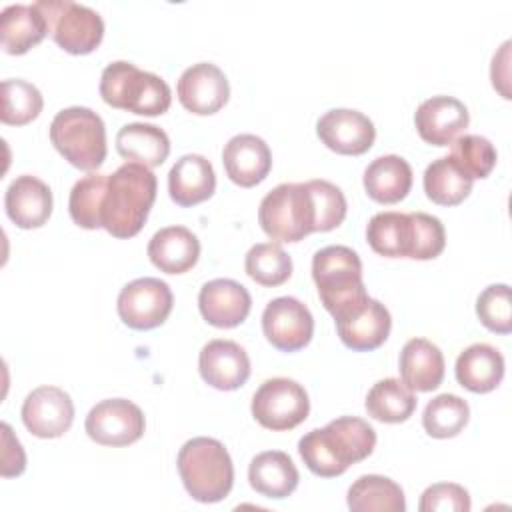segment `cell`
<instances>
[{
  "label": "cell",
  "instance_id": "cell-17",
  "mask_svg": "<svg viewBox=\"0 0 512 512\" xmlns=\"http://www.w3.org/2000/svg\"><path fill=\"white\" fill-rule=\"evenodd\" d=\"M470 122L468 108L454 96H432L416 108L414 124L420 138L434 146L452 144Z\"/></svg>",
  "mask_w": 512,
  "mask_h": 512
},
{
  "label": "cell",
  "instance_id": "cell-23",
  "mask_svg": "<svg viewBox=\"0 0 512 512\" xmlns=\"http://www.w3.org/2000/svg\"><path fill=\"white\" fill-rule=\"evenodd\" d=\"M216 190V174L200 154H184L168 172V192L178 206H194L208 200Z\"/></svg>",
  "mask_w": 512,
  "mask_h": 512
},
{
  "label": "cell",
  "instance_id": "cell-36",
  "mask_svg": "<svg viewBox=\"0 0 512 512\" xmlns=\"http://www.w3.org/2000/svg\"><path fill=\"white\" fill-rule=\"evenodd\" d=\"M108 184V174H86L80 178L68 198V212L74 224L86 230H96L102 228L100 220V210H102V200Z\"/></svg>",
  "mask_w": 512,
  "mask_h": 512
},
{
  "label": "cell",
  "instance_id": "cell-33",
  "mask_svg": "<svg viewBox=\"0 0 512 512\" xmlns=\"http://www.w3.org/2000/svg\"><path fill=\"white\" fill-rule=\"evenodd\" d=\"M416 396L414 392L398 378H384L378 380L368 396H366V412L374 420L386 424H398L412 416L416 410Z\"/></svg>",
  "mask_w": 512,
  "mask_h": 512
},
{
  "label": "cell",
  "instance_id": "cell-26",
  "mask_svg": "<svg viewBox=\"0 0 512 512\" xmlns=\"http://www.w3.org/2000/svg\"><path fill=\"white\" fill-rule=\"evenodd\" d=\"M248 480L258 494L282 500L296 490L300 474L286 452L266 450L252 458L248 466Z\"/></svg>",
  "mask_w": 512,
  "mask_h": 512
},
{
  "label": "cell",
  "instance_id": "cell-38",
  "mask_svg": "<svg viewBox=\"0 0 512 512\" xmlns=\"http://www.w3.org/2000/svg\"><path fill=\"white\" fill-rule=\"evenodd\" d=\"M472 180L486 178L496 166L494 144L480 134H464L452 142L448 154Z\"/></svg>",
  "mask_w": 512,
  "mask_h": 512
},
{
  "label": "cell",
  "instance_id": "cell-2",
  "mask_svg": "<svg viewBox=\"0 0 512 512\" xmlns=\"http://www.w3.org/2000/svg\"><path fill=\"white\" fill-rule=\"evenodd\" d=\"M156 176L150 168L126 162L108 174L102 200V228L116 238L136 236L156 200Z\"/></svg>",
  "mask_w": 512,
  "mask_h": 512
},
{
  "label": "cell",
  "instance_id": "cell-39",
  "mask_svg": "<svg viewBox=\"0 0 512 512\" xmlns=\"http://www.w3.org/2000/svg\"><path fill=\"white\" fill-rule=\"evenodd\" d=\"M306 186L310 190L314 214H316L314 232H328L340 226L342 220L346 218V208H348L342 190L336 184L322 178L308 180Z\"/></svg>",
  "mask_w": 512,
  "mask_h": 512
},
{
  "label": "cell",
  "instance_id": "cell-21",
  "mask_svg": "<svg viewBox=\"0 0 512 512\" xmlns=\"http://www.w3.org/2000/svg\"><path fill=\"white\" fill-rule=\"evenodd\" d=\"M392 328V318L388 308L370 298L360 310L354 314L336 320V330L344 346L356 350V352H368L380 348Z\"/></svg>",
  "mask_w": 512,
  "mask_h": 512
},
{
  "label": "cell",
  "instance_id": "cell-24",
  "mask_svg": "<svg viewBox=\"0 0 512 512\" xmlns=\"http://www.w3.org/2000/svg\"><path fill=\"white\" fill-rule=\"evenodd\" d=\"M400 376L412 392H430L442 384L444 356L426 338H410L400 352Z\"/></svg>",
  "mask_w": 512,
  "mask_h": 512
},
{
  "label": "cell",
  "instance_id": "cell-40",
  "mask_svg": "<svg viewBox=\"0 0 512 512\" xmlns=\"http://www.w3.org/2000/svg\"><path fill=\"white\" fill-rule=\"evenodd\" d=\"M476 314L480 322L496 332L508 334L512 330V304L508 284H490L476 300Z\"/></svg>",
  "mask_w": 512,
  "mask_h": 512
},
{
  "label": "cell",
  "instance_id": "cell-16",
  "mask_svg": "<svg viewBox=\"0 0 512 512\" xmlns=\"http://www.w3.org/2000/svg\"><path fill=\"white\" fill-rule=\"evenodd\" d=\"M198 370L202 380L212 388L236 390L250 376V358L238 342L216 338L200 350Z\"/></svg>",
  "mask_w": 512,
  "mask_h": 512
},
{
  "label": "cell",
  "instance_id": "cell-44",
  "mask_svg": "<svg viewBox=\"0 0 512 512\" xmlns=\"http://www.w3.org/2000/svg\"><path fill=\"white\" fill-rule=\"evenodd\" d=\"M508 48H510V42H504L500 52L494 54L492 58V68H490V76H492V84L494 88H498V92L504 96V98H510V92H508Z\"/></svg>",
  "mask_w": 512,
  "mask_h": 512
},
{
  "label": "cell",
  "instance_id": "cell-25",
  "mask_svg": "<svg viewBox=\"0 0 512 512\" xmlns=\"http://www.w3.org/2000/svg\"><path fill=\"white\" fill-rule=\"evenodd\" d=\"M454 370L456 380L462 388L484 394L492 392L502 382L504 358L494 346L486 342H476L460 352Z\"/></svg>",
  "mask_w": 512,
  "mask_h": 512
},
{
  "label": "cell",
  "instance_id": "cell-34",
  "mask_svg": "<svg viewBox=\"0 0 512 512\" xmlns=\"http://www.w3.org/2000/svg\"><path fill=\"white\" fill-rule=\"evenodd\" d=\"M244 270L262 286H280L292 276V258L278 242H260L246 252Z\"/></svg>",
  "mask_w": 512,
  "mask_h": 512
},
{
  "label": "cell",
  "instance_id": "cell-20",
  "mask_svg": "<svg viewBox=\"0 0 512 512\" xmlns=\"http://www.w3.org/2000/svg\"><path fill=\"white\" fill-rule=\"evenodd\" d=\"M8 218L24 230L40 228L52 214V192L46 182L36 176H16L4 196Z\"/></svg>",
  "mask_w": 512,
  "mask_h": 512
},
{
  "label": "cell",
  "instance_id": "cell-31",
  "mask_svg": "<svg viewBox=\"0 0 512 512\" xmlns=\"http://www.w3.org/2000/svg\"><path fill=\"white\" fill-rule=\"evenodd\" d=\"M348 508L354 512H404L406 500L402 488L380 474H366L360 476L348 488Z\"/></svg>",
  "mask_w": 512,
  "mask_h": 512
},
{
  "label": "cell",
  "instance_id": "cell-10",
  "mask_svg": "<svg viewBox=\"0 0 512 512\" xmlns=\"http://www.w3.org/2000/svg\"><path fill=\"white\" fill-rule=\"evenodd\" d=\"M174 296L170 286L152 276L128 282L118 294V316L134 330H152L166 322L172 312Z\"/></svg>",
  "mask_w": 512,
  "mask_h": 512
},
{
  "label": "cell",
  "instance_id": "cell-9",
  "mask_svg": "<svg viewBox=\"0 0 512 512\" xmlns=\"http://www.w3.org/2000/svg\"><path fill=\"white\" fill-rule=\"evenodd\" d=\"M252 416L268 430H292L308 418L310 400L302 384L292 378H270L252 396Z\"/></svg>",
  "mask_w": 512,
  "mask_h": 512
},
{
  "label": "cell",
  "instance_id": "cell-15",
  "mask_svg": "<svg viewBox=\"0 0 512 512\" xmlns=\"http://www.w3.org/2000/svg\"><path fill=\"white\" fill-rule=\"evenodd\" d=\"M318 138L336 154L360 156L368 152L376 138L372 120L352 108L328 110L316 122Z\"/></svg>",
  "mask_w": 512,
  "mask_h": 512
},
{
  "label": "cell",
  "instance_id": "cell-13",
  "mask_svg": "<svg viewBox=\"0 0 512 512\" xmlns=\"http://www.w3.org/2000/svg\"><path fill=\"white\" fill-rule=\"evenodd\" d=\"M22 422L38 438H58L70 430L74 404L58 386H38L22 402Z\"/></svg>",
  "mask_w": 512,
  "mask_h": 512
},
{
  "label": "cell",
  "instance_id": "cell-5",
  "mask_svg": "<svg viewBox=\"0 0 512 512\" xmlns=\"http://www.w3.org/2000/svg\"><path fill=\"white\" fill-rule=\"evenodd\" d=\"M100 96L112 108L142 116L164 114L172 102V92L166 80L140 70L126 60L110 62L102 70Z\"/></svg>",
  "mask_w": 512,
  "mask_h": 512
},
{
  "label": "cell",
  "instance_id": "cell-14",
  "mask_svg": "<svg viewBox=\"0 0 512 512\" xmlns=\"http://www.w3.org/2000/svg\"><path fill=\"white\" fill-rule=\"evenodd\" d=\"M180 104L198 116L218 112L230 98V84L226 74L212 62H198L188 66L178 78Z\"/></svg>",
  "mask_w": 512,
  "mask_h": 512
},
{
  "label": "cell",
  "instance_id": "cell-43",
  "mask_svg": "<svg viewBox=\"0 0 512 512\" xmlns=\"http://www.w3.org/2000/svg\"><path fill=\"white\" fill-rule=\"evenodd\" d=\"M2 466L0 474L4 478L20 476L26 468V454L18 442V438L12 434V428L8 422H2Z\"/></svg>",
  "mask_w": 512,
  "mask_h": 512
},
{
  "label": "cell",
  "instance_id": "cell-35",
  "mask_svg": "<svg viewBox=\"0 0 512 512\" xmlns=\"http://www.w3.org/2000/svg\"><path fill=\"white\" fill-rule=\"evenodd\" d=\"M468 402L456 394H438L432 398L422 414V426L432 438H454L468 424Z\"/></svg>",
  "mask_w": 512,
  "mask_h": 512
},
{
  "label": "cell",
  "instance_id": "cell-19",
  "mask_svg": "<svg viewBox=\"0 0 512 512\" xmlns=\"http://www.w3.org/2000/svg\"><path fill=\"white\" fill-rule=\"evenodd\" d=\"M222 164L234 184L252 188L268 176L272 168V152L260 136L236 134L222 150Z\"/></svg>",
  "mask_w": 512,
  "mask_h": 512
},
{
  "label": "cell",
  "instance_id": "cell-7",
  "mask_svg": "<svg viewBox=\"0 0 512 512\" xmlns=\"http://www.w3.org/2000/svg\"><path fill=\"white\" fill-rule=\"evenodd\" d=\"M258 222L278 242H300L314 232L316 214L306 182H284L272 188L260 202Z\"/></svg>",
  "mask_w": 512,
  "mask_h": 512
},
{
  "label": "cell",
  "instance_id": "cell-37",
  "mask_svg": "<svg viewBox=\"0 0 512 512\" xmlns=\"http://www.w3.org/2000/svg\"><path fill=\"white\" fill-rule=\"evenodd\" d=\"M44 100L40 90L22 80V78H10L2 82V112L0 118L4 124L10 126H24L38 118L42 112Z\"/></svg>",
  "mask_w": 512,
  "mask_h": 512
},
{
  "label": "cell",
  "instance_id": "cell-41",
  "mask_svg": "<svg viewBox=\"0 0 512 512\" xmlns=\"http://www.w3.org/2000/svg\"><path fill=\"white\" fill-rule=\"evenodd\" d=\"M412 216V250L408 258L430 260L440 256L446 246V232L440 218L426 212H410Z\"/></svg>",
  "mask_w": 512,
  "mask_h": 512
},
{
  "label": "cell",
  "instance_id": "cell-28",
  "mask_svg": "<svg viewBox=\"0 0 512 512\" xmlns=\"http://www.w3.org/2000/svg\"><path fill=\"white\" fill-rule=\"evenodd\" d=\"M412 188V168L396 154L374 158L364 170V190L380 204H396Z\"/></svg>",
  "mask_w": 512,
  "mask_h": 512
},
{
  "label": "cell",
  "instance_id": "cell-6",
  "mask_svg": "<svg viewBox=\"0 0 512 512\" xmlns=\"http://www.w3.org/2000/svg\"><path fill=\"white\" fill-rule=\"evenodd\" d=\"M50 142L80 170H98L108 152L104 120L86 106L60 110L50 122Z\"/></svg>",
  "mask_w": 512,
  "mask_h": 512
},
{
  "label": "cell",
  "instance_id": "cell-8",
  "mask_svg": "<svg viewBox=\"0 0 512 512\" xmlns=\"http://www.w3.org/2000/svg\"><path fill=\"white\" fill-rule=\"evenodd\" d=\"M48 22V34L70 54H88L102 42L104 20L90 6L72 0H38Z\"/></svg>",
  "mask_w": 512,
  "mask_h": 512
},
{
  "label": "cell",
  "instance_id": "cell-29",
  "mask_svg": "<svg viewBox=\"0 0 512 512\" xmlns=\"http://www.w3.org/2000/svg\"><path fill=\"white\" fill-rule=\"evenodd\" d=\"M116 150L130 162L156 168L170 154V138L162 128L154 124L130 122L118 130Z\"/></svg>",
  "mask_w": 512,
  "mask_h": 512
},
{
  "label": "cell",
  "instance_id": "cell-18",
  "mask_svg": "<svg viewBox=\"0 0 512 512\" xmlns=\"http://www.w3.org/2000/svg\"><path fill=\"white\" fill-rule=\"evenodd\" d=\"M198 308L208 324L216 328H234L248 318L252 296L240 282L216 278L200 288Z\"/></svg>",
  "mask_w": 512,
  "mask_h": 512
},
{
  "label": "cell",
  "instance_id": "cell-4",
  "mask_svg": "<svg viewBox=\"0 0 512 512\" xmlns=\"http://www.w3.org/2000/svg\"><path fill=\"white\" fill-rule=\"evenodd\" d=\"M176 464L182 484L194 500L212 504L230 494L234 484V466L220 440L198 436L184 442Z\"/></svg>",
  "mask_w": 512,
  "mask_h": 512
},
{
  "label": "cell",
  "instance_id": "cell-3",
  "mask_svg": "<svg viewBox=\"0 0 512 512\" xmlns=\"http://www.w3.org/2000/svg\"><path fill=\"white\" fill-rule=\"evenodd\" d=\"M312 278L334 322L360 310L370 296L362 282L360 256L342 244L326 246L312 258Z\"/></svg>",
  "mask_w": 512,
  "mask_h": 512
},
{
  "label": "cell",
  "instance_id": "cell-22",
  "mask_svg": "<svg viewBox=\"0 0 512 512\" xmlns=\"http://www.w3.org/2000/svg\"><path fill=\"white\" fill-rule=\"evenodd\" d=\"M150 262L166 274H184L200 258V242L186 226L160 228L148 242Z\"/></svg>",
  "mask_w": 512,
  "mask_h": 512
},
{
  "label": "cell",
  "instance_id": "cell-27",
  "mask_svg": "<svg viewBox=\"0 0 512 512\" xmlns=\"http://www.w3.org/2000/svg\"><path fill=\"white\" fill-rule=\"evenodd\" d=\"M48 34V22L34 4H10L0 12L2 48L8 54H24Z\"/></svg>",
  "mask_w": 512,
  "mask_h": 512
},
{
  "label": "cell",
  "instance_id": "cell-42",
  "mask_svg": "<svg viewBox=\"0 0 512 512\" xmlns=\"http://www.w3.org/2000/svg\"><path fill=\"white\" fill-rule=\"evenodd\" d=\"M420 512H468L470 510V494L464 486L454 482H438L428 486L418 504Z\"/></svg>",
  "mask_w": 512,
  "mask_h": 512
},
{
  "label": "cell",
  "instance_id": "cell-32",
  "mask_svg": "<svg viewBox=\"0 0 512 512\" xmlns=\"http://www.w3.org/2000/svg\"><path fill=\"white\" fill-rule=\"evenodd\" d=\"M472 178L450 158L442 156L432 160L424 170V192L440 206H456L468 198Z\"/></svg>",
  "mask_w": 512,
  "mask_h": 512
},
{
  "label": "cell",
  "instance_id": "cell-11",
  "mask_svg": "<svg viewBox=\"0 0 512 512\" xmlns=\"http://www.w3.org/2000/svg\"><path fill=\"white\" fill-rule=\"evenodd\" d=\"M142 410L126 398H108L92 406L86 416V434L102 446H128L144 434Z\"/></svg>",
  "mask_w": 512,
  "mask_h": 512
},
{
  "label": "cell",
  "instance_id": "cell-30",
  "mask_svg": "<svg viewBox=\"0 0 512 512\" xmlns=\"http://www.w3.org/2000/svg\"><path fill=\"white\" fill-rule=\"evenodd\" d=\"M412 216L404 212H378L370 218L366 240L370 248L388 258H408L412 250Z\"/></svg>",
  "mask_w": 512,
  "mask_h": 512
},
{
  "label": "cell",
  "instance_id": "cell-1",
  "mask_svg": "<svg viewBox=\"0 0 512 512\" xmlns=\"http://www.w3.org/2000/svg\"><path fill=\"white\" fill-rule=\"evenodd\" d=\"M376 446L374 428L356 416H340L324 428H314L298 442V452L308 470L320 478L344 474L362 462Z\"/></svg>",
  "mask_w": 512,
  "mask_h": 512
},
{
  "label": "cell",
  "instance_id": "cell-12",
  "mask_svg": "<svg viewBox=\"0 0 512 512\" xmlns=\"http://www.w3.org/2000/svg\"><path fill=\"white\" fill-rule=\"evenodd\" d=\"M262 332L274 348L296 352L312 340L314 318L308 306L298 298L280 296L266 304L262 312Z\"/></svg>",
  "mask_w": 512,
  "mask_h": 512
}]
</instances>
